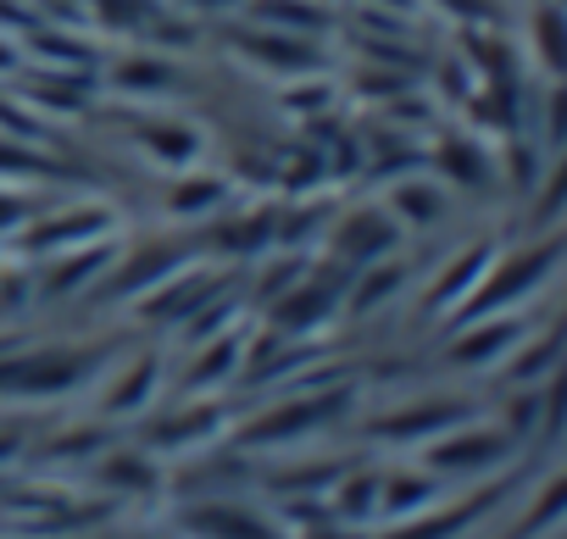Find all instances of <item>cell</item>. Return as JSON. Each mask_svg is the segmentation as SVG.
<instances>
[{"label":"cell","mask_w":567,"mask_h":539,"mask_svg":"<svg viewBox=\"0 0 567 539\" xmlns=\"http://www.w3.org/2000/svg\"><path fill=\"white\" fill-rule=\"evenodd\" d=\"M556 256H561V239H545V245H534V250H523V256L489 261V267H495V279H489L484 290L467 296V318H489L501 301L528 296L534 284H545V279H550V267H556Z\"/></svg>","instance_id":"1"},{"label":"cell","mask_w":567,"mask_h":539,"mask_svg":"<svg viewBox=\"0 0 567 539\" xmlns=\"http://www.w3.org/2000/svg\"><path fill=\"white\" fill-rule=\"evenodd\" d=\"M90 373V356H73V351H34V356H18V362H0V395H62L73 390L79 379Z\"/></svg>","instance_id":"2"},{"label":"cell","mask_w":567,"mask_h":539,"mask_svg":"<svg viewBox=\"0 0 567 539\" xmlns=\"http://www.w3.org/2000/svg\"><path fill=\"white\" fill-rule=\"evenodd\" d=\"M390 245H395V217L379 211V206L351 211V217L334 228V256H340V267H368V261L390 256Z\"/></svg>","instance_id":"3"},{"label":"cell","mask_w":567,"mask_h":539,"mask_svg":"<svg viewBox=\"0 0 567 539\" xmlns=\"http://www.w3.org/2000/svg\"><path fill=\"white\" fill-rule=\"evenodd\" d=\"M340 401H290V406H278L272 417H261V423H250V445H284V439H296V434H307V428H318V423H329V412H334Z\"/></svg>","instance_id":"4"},{"label":"cell","mask_w":567,"mask_h":539,"mask_svg":"<svg viewBox=\"0 0 567 539\" xmlns=\"http://www.w3.org/2000/svg\"><path fill=\"white\" fill-rule=\"evenodd\" d=\"M184 528L195 539H278L261 517H250L245 506H200L184 517Z\"/></svg>","instance_id":"5"},{"label":"cell","mask_w":567,"mask_h":539,"mask_svg":"<svg viewBox=\"0 0 567 539\" xmlns=\"http://www.w3.org/2000/svg\"><path fill=\"white\" fill-rule=\"evenodd\" d=\"M334 301H340V284L334 279H318V284H301L272 318H278V329H312V323L334 318Z\"/></svg>","instance_id":"6"},{"label":"cell","mask_w":567,"mask_h":539,"mask_svg":"<svg viewBox=\"0 0 567 539\" xmlns=\"http://www.w3.org/2000/svg\"><path fill=\"white\" fill-rule=\"evenodd\" d=\"M495 261V245H467L462 256H456V267H451V273H445V284L429 296V307H445V301H467L478 284L473 279H484V267Z\"/></svg>","instance_id":"7"},{"label":"cell","mask_w":567,"mask_h":539,"mask_svg":"<svg viewBox=\"0 0 567 539\" xmlns=\"http://www.w3.org/2000/svg\"><path fill=\"white\" fill-rule=\"evenodd\" d=\"M140 145H145L156 162H167V167H184V162L200 156V134H195L189 123H156V128L140 134Z\"/></svg>","instance_id":"8"},{"label":"cell","mask_w":567,"mask_h":539,"mask_svg":"<svg viewBox=\"0 0 567 539\" xmlns=\"http://www.w3.org/2000/svg\"><path fill=\"white\" fill-rule=\"evenodd\" d=\"M534 51H539V68L550 79H561V68H567V23L556 12V0H545V7L534 12Z\"/></svg>","instance_id":"9"},{"label":"cell","mask_w":567,"mask_h":539,"mask_svg":"<svg viewBox=\"0 0 567 539\" xmlns=\"http://www.w3.org/2000/svg\"><path fill=\"white\" fill-rule=\"evenodd\" d=\"M256 18L278 34H318L329 18L312 7V0H256Z\"/></svg>","instance_id":"10"},{"label":"cell","mask_w":567,"mask_h":539,"mask_svg":"<svg viewBox=\"0 0 567 539\" xmlns=\"http://www.w3.org/2000/svg\"><path fill=\"white\" fill-rule=\"evenodd\" d=\"M434 167H440L445 178H456V184H478V178H489V162H484L478 139H462V134H451V139L434 151Z\"/></svg>","instance_id":"11"},{"label":"cell","mask_w":567,"mask_h":539,"mask_svg":"<svg viewBox=\"0 0 567 539\" xmlns=\"http://www.w3.org/2000/svg\"><path fill=\"white\" fill-rule=\"evenodd\" d=\"M489 456H506V434H462V439H445L429 462H440V467H484Z\"/></svg>","instance_id":"12"},{"label":"cell","mask_w":567,"mask_h":539,"mask_svg":"<svg viewBox=\"0 0 567 539\" xmlns=\"http://www.w3.org/2000/svg\"><path fill=\"white\" fill-rule=\"evenodd\" d=\"M106 222H112V211H101V206H84V211H62V222H51V228L29 234V245H73V239L106 234Z\"/></svg>","instance_id":"13"},{"label":"cell","mask_w":567,"mask_h":539,"mask_svg":"<svg viewBox=\"0 0 567 539\" xmlns=\"http://www.w3.org/2000/svg\"><path fill=\"white\" fill-rule=\"evenodd\" d=\"M434 478H423V473H406V478H390V484H379V506L390 511V517H401V511H417V506H429L434 500V489H429Z\"/></svg>","instance_id":"14"},{"label":"cell","mask_w":567,"mask_h":539,"mask_svg":"<svg viewBox=\"0 0 567 539\" xmlns=\"http://www.w3.org/2000/svg\"><path fill=\"white\" fill-rule=\"evenodd\" d=\"M151 384H156V356H145L128 379H117V384H112L106 412H140V406H145V395H151Z\"/></svg>","instance_id":"15"},{"label":"cell","mask_w":567,"mask_h":539,"mask_svg":"<svg viewBox=\"0 0 567 539\" xmlns=\"http://www.w3.org/2000/svg\"><path fill=\"white\" fill-rule=\"evenodd\" d=\"M478 506H484V500L456 506V511H445V517H423V522H412V528H395L390 539H456V533H462V522H473V517H478Z\"/></svg>","instance_id":"16"},{"label":"cell","mask_w":567,"mask_h":539,"mask_svg":"<svg viewBox=\"0 0 567 539\" xmlns=\"http://www.w3.org/2000/svg\"><path fill=\"white\" fill-rule=\"evenodd\" d=\"M390 211L406 217V222H429V217H440V189L434 184H401L390 195Z\"/></svg>","instance_id":"17"},{"label":"cell","mask_w":567,"mask_h":539,"mask_svg":"<svg viewBox=\"0 0 567 539\" xmlns=\"http://www.w3.org/2000/svg\"><path fill=\"white\" fill-rule=\"evenodd\" d=\"M223 200V178H184L178 189H173V211L178 217H189V211H200V206H217Z\"/></svg>","instance_id":"18"},{"label":"cell","mask_w":567,"mask_h":539,"mask_svg":"<svg viewBox=\"0 0 567 539\" xmlns=\"http://www.w3.org/2000/svg\"><path fill=\"white\" fill-rule=\"evenodd\" d=\"M395 284H401V267L368 261V284L351 296V307H357V312H373V301H379V296H395Z\"/></svg>","instance_id":"19"},{"label":"cell","mask_w":567,"mask_h":539,"mask_svg":"<svg viewBox=\"0 0 567 539\" xmlns=\"http://www.w3.org/2000/svg\"><path fill=\"white\" fill-rule=\"evenodd\" d=\"M212 412H195V417H173L156 428V445H195V434H212Z\"/></svg>","instance_id":"20"},{"label":"cell","mask_w":567,"mask_h":539,"mask_svg":"<svg viewBox=\"0 0 567 539\" xmlns=\"http://www.w3.org/2000/svg\"><path fill=\"white\" fill-rule=\"evenodd\" d=\"M234 356H239V345H234V340H223V345H212V356H200V367L189 373V384H206V379H223V373L234 367Z\"/></svg>","instance_id":"21"},{"label":"cell","mask_w":567,"mask_h":539,"mask_svg":"<svg viewBox=\"0 0 567 539\" xmlns=\"http://www.w3.org/2000/svg\"><path fill=\"white\" fill-rule=\"evenodd\" d=\"M101 256H106V250H84V256H73V261H79V267H62V273H56V279H51V290H56V296H62V290H73V284H84V279H90V273H95V267H106V261H101Z\"/></svg>","instance_id":"22"},{"label":"cell","mask_w":567,"mask_h":539,"mask_svg":"<svg viewBox=\"0 0 567 539\" xmlns=\"http://www.w3.org/2000/svg\"><path fill=\"white\" fill-rule=\"evenodd\" d=\"M550 362H556V334H550L545 345H534V356H528V362H517L512 373H517V379H528V373H539V367H550Z\"/></svg>","instance_id":"23"},{"label":"cell","mask_w":567,"mask_h":539,"mask_svg":"<svg viewBox=\"0 0 567 539\" xmlns=\"http://www.w3.org/2000/svg\"><path fill=\"white\" fill-rule=\"evenodd\" d=\"M195 7H234V0H195Z\"/></svg>","instance_id":"24"}]
</instances>
